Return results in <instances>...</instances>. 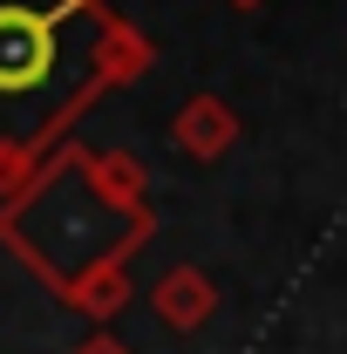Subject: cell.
<instances>
[{
    "label": "cell",
    "mask_w": 347,
    "mask_h": 354,
    "mask_svg": "<svg viewBox=\"0 0 347 354\" xmlns=\"http://www.w3.org/2000/svg\"><path fill=\"white\" fill-rule=\"evenodd\" d=\"M171 143H177V157H191V164H218L238 143V109L225 95H191L171 116Z\"/></svg>",
    "instance_id": "obj_3"
},
{
    "label": "cell",
    "mask_w": 347,
    "mask_h": 354,
    "mask_svg": "<svg viewBox=\"0 0 347 354\" xmlns=\"http://www.w3.org/2000/svg\"><path fill=\"white\" fill-rule=\"evenodd\" d=\"M150 307H157V320H164L171 334H198L218 313V286H212L205 266H171V272L150 286Z\"/></svg>",
    "instance_id": "obj_4"
},
{
    "label": "cell",
    "mask_w": 347,
    "mask_h": 354,
    "mask_svg": "<svg viewBox=\"0 0 347 354\" xmlns=\"http://www.w3.org/2000/svg\"><path fill=\"white\" fill-rule=\"evenodd\" d=\"M150 232V205L109 198L82 143H55V157L0 198V245L35 266L62 307L88 320H116L130 307V259Z\"/></svg>",
    "instance_id": "obj_1"
},
{
    "label": "cell",
    "mask_w": 347,
    "mask_h": 354,
    "mask_svg": "<svg viewBox=\"0 0 347 354\" xmlns=\"http://www.w3.org/2000/svg\"><path fill=\"white\" fill-rule=\"evenodd\" d=\"M75 354H130V348H123L116 334H88V341H82V348H75Z\"/></svg>",
    "instance_id": "obj_5"
},
{
    "label": "cell",
    "mask_w": 347,
    "mask_h": 354,
    "mask_svg": "<svg viewBox=\"0 0 347 354\" xmlns=\"http://www.w3.org/2000/svg\"><path fill=\"white\" fill-rule=\"evenodd\" d=\"M225 7H245V14H252V7H265V0H225Z\"/></svg>",
    "instance_id": "obj_6"
},
{
    "label": "cell",
    "mask_w": 347,
    "mask_h": 354,
    "mask_svg": "<svg viewBox=\"0 0 347 354\" xmlns=\"http://www.w3.org/2000/svg\"><path fill=\"white\" fill-rule=\"evenodd\" d=\"M95 7L102 0H0V198L109 88L88 68H68V21Z\"/></svg>",
    "instance_id": "obj_2"
}]
</instances>
